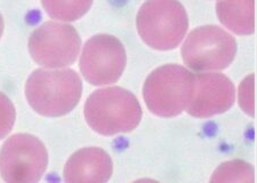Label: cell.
Instances as JSON below:
<instances>
[{
  "instance_id": "cell-1",
  "label": "cell",
  "mask_w": 257,
  "mask_h": 183,
  "mask_svg": "<svg viewBox=\"0 0 257 183\" xmlns=\"http://www.w3.org/2000/svg\"><path fill=\"white\" fill-rule=\"evenodd\" d=\"M81 79L71 69H39L29 77L26 97L36 112L46 117H61L79 103Z\"/></svg>"
},
{
  "instance_id": "cell-2",
  "label": "cell",
  "mask_w": 257,
  "mask_h": 183,
  "mask_svg": "<svg viewBox=\"0 0 257 183\" xmlns=\"http://www.w3.org/2000/svg\"><path fill=\"white\" fill-rule=\"evenodd\" d=\"M85 118L98 134L115 135L134 131L142 118V109L130 90L107 87L89 95L85 105Z\"/></svg>"
},
{
  "instance_id": "cell-3",
  "label": "cell",
  "mask_w": 257,
  "mask_h": 183,
  "mask_svg": "<svg viewBox=\"0 0 257 183\" xmlns=\"http://www.w3.org/2000/svg\"><path fill=\"white\" fill-rule=\"evenodd\" d=\"M194 90V74L184 66L167 64L156 69L147 78L143 98L153 115L175 117L186 110Z\"/></svg>"
},
{
  "instance_id": "cell-4",
  "label": "cell",
  "mask_w": 257,
  "mask_h": 183,
  "mask_svg": "<svg viewBox=\"0 0 257 183\" xmlns=\"http://www.w3.org/2000/svg\"><path fill=\"white\" fill-rule=\"evenodd\" d=\"M139 35L151 48L169 51L183 40L189 27L185 8L178 0H147L136 18Z\"/></svg>"
},
{
  "instance_id": "cell-5",
  "label": "cell",
  "mask_w": 257,
  "mask_h": 183,
  "mask_svg": "<svg viewBox=\"0 0 257 183\" xmlns=\"http://www.w3.org/2000/svg\"><path fill=\"white\" fill-rule=\"evenodd\" d=\"M181 53L184 63L194 71L223 70L234 60L237 41L217 26L199 27L186 37Z\"/></svg>"
},
{
  "instance_id": "cell-6",
  "label": "cell",
  "mask_w": 257,
  "mask_h": 183,
  "mask_svg": "<svg viewBox=\"0 0 257 183\" xmlns=\"http://www.w3.org/2000/svg\"><path fill=\"white\" fill-rule=\"evenodd\" d=\"M48 153L44 143L31 134H15L0 150V175L6 182L39 181L47 168Z\"/></svg>"
},
{
  "instance_id": "cell-7",
  "label": "cell",
  "mask_w": 257,
  "mask_h": 183,
  "mask_svg": "<svg viewBox=\"0 0 257 183\" xmlns=\"http://www.w3.org/2000/svg\"><path fill=\"white\" fill-rule=\"evenodd\" d=\"M80 37L65 23L46 22L29 39V52L37 63L47 69H61L72 64L80 51Z\"/></svg>"
},
{
  "instance_id": "cell-8",
  "label": "cell",
  "mask_w": 257,
  "mask_h": 183,
  "mask_svg": "<svg viewBox=\"0 0 257 183\" xmlns=\"http://www.w3.org/2000/svg\"><path fill=\"white\" fill-rule=\"evenodd\" d=\"M126 51L121 41L110 35H97L84 46L80 57V71L90 84H113L125 70Z\"/></svg>"
},
{
  "instance_id": "cell-9",
  "label": "cell",
  "mask_w": 257,
  "mask_h": 183,
  "mask_svg": "<svg viewBox=\"0 0 257 183\" xmlns=\"http://www.w3.org/2000/svg\"><path fill=\"white\" fill-rule=\"evenodd\" d=\"M234 100V86L224 74L197 73L194 74L193 97L186 111L192 117L208 118L229 110Z\"/></svg>"
},
{
  "instance_id": "cell-10",
  "label": "cell",
  "mask_w": 257,
  "mask_h": 183,
  "mask_svg": "<svg viewBox=\"0 0 257 183\" xmlns=\"http://www.w3.org/2000/svg\"><path fill=\"white\" fill-rule=\"evenodd\" d=\"M112 160L98 148H85L69 158L63 170L65 182L99 183L106 182L112 175Z\"/></svg>"
},
{
  "instance_id": "cell-11",
  "label": "cell",
  "mask_w": 257,
  "mask_h": 183,
  "mask_svg": "<svg viewBox=\"0 0 257 183\" xmlns=\"http://www.w3.org/2000/svg\"><path fill=\"white\" fill-rule=\"evenodd\" d=\"M216 13L222 24L237 35L255 31V0H219Z\"/></svg>"
},
{
  "instance_id": "cell-12",
  "label": "cell",
  "mask_w": 257,
  "mask_h": 183,
  "mask_svg": "<svg viewBox=\"0 0 257 183\" xmlns=\"http://www.w3.org/2000/svg\"><path fill=\"white\" fill-rule=\"evenodd\" d=\"M41 4L51 18L63 22H73L89 11L93 0H41Z\"/></svg>"
},
{
  "instance_id": "cell-13",
  "label": "cell",
  "mask_w": 257,
  "mask_h": 183,
  "mask_svg": "<svg viewBox=\"0 0 257 183\" xmlns=\"http://www.w3.org/2000/svg\"><path fill=\"white\" fill-rule=\"evenodd\" d=\"M211 182H254V168L242 160H231L215 170Z\"/></svg>"
},
{
  "instance_id": "cell-14",
  "label": "cell",
  "mask_w": 257,
  "mask_h": 183,
  "mask_svg": "<svg viewBox=\"0 0 257 183\" xmlns=\"http://www.w3.org/2000/svg\"><path fill=\"white\" fill-rule=\"evenodd\" d=\"M254 86H255V76L250 74L244 78L239 86L238 99L241 109L247 115L254 117L255 115V105H254Z\"/></svg>"
},
{
  "instance_id": "cell-15",
  "label": "cell",
  "mask_w": 257,
  "mask_h": 183,
  "mask_svg": "<svg viewBox=\"0 0 257 183\" xmlns=\"http://www.w3.org/2000/svg\"><path fill=\"white\" fill-rule=\"evenodd\" d=\"M15 123V108L10 99L0 92V139L6 137Z\"/></svg>"
},
{
  "instance_id": "cell-16",
  "label": "cell",
  "mask_w": 257,
  "mask_h": 183,
  "mask_svg": "<svg viewBox=\"0 0 257 183\" xmlns=\"http://www.w3.org/2000/svg\"><path fill=\"white\" fill-rule=\"evenodd\" d=\"M3 31H4V20H3L2 14H0V38H2Z\"/></svg>"
}]
</instances>
